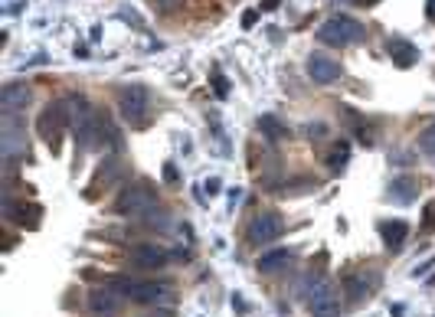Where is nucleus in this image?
Segmentation results:
<instances>
[{
  "instance_id": "f257e3e1",
  "label": "nucleus",
  "mask_w": 435,
  "mask_h": 317,
  "mask_svg": "<svg viewBox=\"0 0 435 317\" xmlns=\"http://www.w3.org/2000/svg\"><path fill=\"white\" fill-rule=\"evenodd\" d=\"M154 206H158V193L148 183H128L115 200L118 216H141V212H151Z\"/></svg>"
},
{
  "instance_id": "f03ea898",
  "label": "nucleus",
  "mask_w": 435,
  "mask_h": 317,
  "mask_svg": "<svg viewBox=\"0 0 435 317\" xmlns=\"http://www.w3.org/2000/svg\"><path fill=\"white\" fill-rule=\"evenodd\" d=\"M363 26L357 20H351V17H330L324 26L318 30V40L328 42V46H351V42H360L363 40Z\"/></svg>"
},
{
  "instance_id": "7ed1b4c3",
  "label": "nucleus",
  "mask_w": 435,
  "mask_h": 317,
  "mask_svg": "<svg viewBox=\"0 0 435 317\" xmlns=\"http://www.w3.org/2000/svg\"><path fill=\"white\" fill-rule=\"evenodd\" d=\"M69 102H56V105H46V111L40 115V134L49 148H59V134H63L69 121H72V108H66Z\"/></svg>"
},
{
  "instance_id": "20e7f679",
  "label": "nucleus",
  "mask_w": 435,
  "mask_h": 317,
  "mask_svg": "<svg viewBox=\"0 0 435 317\" xmlns=\"http://www.w3.org/2000/svg\"><path fill=\"white\" fill-rule=\"evenodd\" d=\"M278 235H282V216L272 210L255 212L252 222H249V229H245V239L252 245H266V242H272V239H278Z\"/></svg>"
},
{
  "instance_id": "39448f33",
  "label": "nucleus",
  "mask_w": 435,
  "mask_h": 317,
  "mask_svg": "<svg viewBox=\"0 0 435 317\" xmlns=\"http://www.w3.org/2000/svg\"><path fill=\"white\" fill-rule=\"evenodd\" d=\"M121 115H125L135 127L148 125V118H151V98H148V92H144L141 85H131V88H125V92H121Z\"/></svg>"
},
{
  "instance_id": "423d86ee",
  "label": "nucleus",
  "mask_w": 435,
  "mask_h": 317,
  "mask_svg": "<svg viewBox=\"0 0 435 317\" xmlns=\"http://www.w3.org/2000/svg\"><path fill=\"white\" fill-rule=\"evenodd\" d=\"M308 301H311V311L318 317H334L337 314V307H340L337 291H334V285H328V281H318V285L311 288Z\"/></svg>"
},
{
  "instance_id": "0eeeda50",
  "label": "nucleus",
  "mask_w": 435,
  "mask_h": 317,
  "mask_svg": "<svg viewBox=\"0 0 435 317\" xmlns=\"http://www.w3.org/2000/svg\"><path fill=\"white\" fill-rule=\"evenodd\" d=\"M30 85L23 82H7L0 88V108H3V115H17L23 108L30 105Z\"/></svg>"
},
{
  "instance_id": "6e6552de",
  "label": "nucleus",
  "mask_w": 435,
  "mask_h": 317,
  "mask_svg": "<svg viewBox=\"0 0 435 317\" xmlns=\"http://www.w3.org/2000/svg\"><path fill=\"white\" fill-rule=\"evenodd\" d=\"M308 75L321 85H330L340 79V63L324 53H314V56H308Z\"/></svg>"
},
{
  "instance_id": "1a4fd4ad",
  "label": "nucleus",
  "mask_w": 435,
  "mask_h": 317,
  "mask_svg": "<svg viewBox=\"0 0 435 317\" xmlns=\"http://www.w3.org/2000/svg\"><path fill=\"white\" fill-rule=\"evenodd\" d=\"M131 262L138 265V268H164V265H167V252L158 249V245L141 242L131 249Z\"/></svg>"
},
{
  "instance_id": "9d476101",
  "label": "nucleus",
  "mask_w": 435,
  "mask_h": 317,
  "mask_svg": "<svg viewBox=\"0 0 435 317\" xmlns=\"http://www.w3.org/2000/svg\"><path fill=\"white\" fill-rule=\"evenodd\" d=\"M118 304H121V301H118V295H115V291H108V288H98V291H92V295H89V307H92L96 314H102V317L115 314Z\"/></svg>"
},
{
  "instance_id": "9b49d317",
  "label": "nucleus",
  "mask_w": 435,
  "mask_h": 317,
  "mask_svg": "<svg viewBox=\"0 0 435 317\" xmlns=\"http://www.w3.org/2000/svg\"><path fill=\"white\" fill-rule=\"evenodd\" d=\"M0 131H3V154L10 157L13 150L20 148V121L13 115H3V125H0Z\"/></svg>"
},
{
  "instance_id": "f8f14e48",
  "label": "nucleus",
  "mask_w": 435,
  "mask_h": 317,
  "mask_svg": "<svg viewBox=\"0 0 435 317\" xmlns=\"http://www.w3.org/2000/svg\"><path fill=\"white\" fill-rule=\"evenodd\" d=\"M373 285H376V275H367V272H353V275H347V291H351L353 301L363 297V295H370Z\"/></svg>"
},
{
  "instance_id": "ddd939ff",
  "label": "nucleus",
  "mask_w": 435,
  "mask_h": 317,
  "mask_svg": "<svg viewBox=\"0 0 435 317\" xmlns=\"http://www.w3.org/2000/svg\"><path fill=\"white\" fill-rule=\"evenodd\" d=\"M288 262H291V252H288V249H272V252H266L259 258V268H262V272H278V268Z\"/></svg>"
},
{
  "instance_id": "4468645a",
  "label": "nucleus",
  "mask_w": 435,
  "mask_h": 317,
  "mask_svg": "<svg viewBox=\"0 0 435 317\" xmlns=\"http://www.w3.org/2000/svg\"><path fill=\"white\" fill-rule=\"evenodd\" d=\"M406 233H409V226H406L403 219L386 222V226H383V239H386V245H390V249H399V245H403V239H406Z\"/></svg>"
},
{
  "instance_id": "2eb2a0df",
  "label": "nucleus",
  "mask_w": 435,
  "mask_h": 317,
  "mask_svg": "<svg viewBox=\"0 0 435 317\" xmlns=\"http://www.w3.org/2000/svg\"><path fill=\"white\" fill-rule=\"evenodd\" d=\"M390 53L396 56V63L399 65H413V59H415V49L403 40H390Z\"/></svg>"
},
{
  "instance_id": "dca6fc26",
  "label": "nucleus",
  "mask_w": 435,
  "mask_h": 317,
  "mask_svg": "<svg viewBox=\"0 0 435 317\" xmlns=\"http://www.w3.org/2000/svg\"><path fill=\"white\" fill-rule=\"evenodd\" d=\"M415 183L413 180H396L393 183V190H390V196H393V200H399V203H409L415 196V190H413Z\"/></svg>"
},
{
  "instance_id": "f3484780",
  "label": "nucleus",
  "mask_w": 435,
  "mask_h": 317,
  "mask_svg": "<svg viewBox=\"0 0 435 317\" xmlns=\"http://www.w3.org/2000/svg\"><path fill=\"white\" fill-rule=\"evenodd\" d=\"M328 164H330V167H334V170H344V164H347V144H340L337 150H330Z\"/></svg>"
},
{
  "instance_id": "a211bd4d",
  "label": "nucleus",
  "mask_w": 435,
  "mask_h": 317,
  "mask_svg": "<svg viewBox=\"0 0 435 317\" xmlns=\"http://www.w3.org/2000/svg\"><path fill=\"white\" fill-rule=\"evenodd\" d=\"M262 127H266V131H268V138H285V134H288V131H285V127H282V125H278V121H275V118H262Z\"/></svg>"
},
{
  "instance_id": "6ab92c4d",
  "label": "nucleus",
  "mask_w": 435,
  "mask_h": 317,
  "mask_svg": "<svg viewBox=\"0 0 435 317\" xmlns=\"http://www.w3.org/2000/svg\"><path fill=\"white\" fill-rule=\"evenodd\" d=\"M177 3H181V0H151V7H154V10H160V13H170L174 7H177Z\"/></svg>"
},
{
  "instance_id": "aec40b11",
  "label": "nucleus",
  "mask_w": 435,
  "mask_h": 317,
  "mask_svg": "<svg viewBox=\"0 0 435 317\" xmlns=\"http://www.w3.org/2000/svg\"><path fill=\"white\" fill-rule=\"evenodd\" d=\"M422 150H429V154H435V125L429 127L422 134Z\"/></svg>"
},
{
  "instance_id": "412c9836",
  "label": "nucleus",
  "mask_w": 435,
  "mask_h": 317,
  "mask_svg": "<svg viewBox=\"0 0 435 317\" xmlns=\"http://www.w3.org/2000/svg\"><path fill=\"white\" fill-rule=\"evenodd\" d=\"M164 177H167L170 183H177V170H174V164H167V167H164Z\"/></svg>"
},
{
  "instance_id": "4be33fe9",
  "label": "nucleus",
  "mask_w": 435,
  "mask_h": 317,
  "mask_svg": "<svg viewBox=\"0 0 435 317\" xmlns=\"http://www.w3.org/2000/svg\"><path fill=\"white\" fill-rule=\"evenodd\" d=\"M252 23H255V13L249 10V13H245V17H243V26H252Z\"/></svg>"
},
{
  "instance_id": "5701e85b",
  "label": "nucleus",
  "mask_w": 435,
  "mask_h": 317,
  "mask_svg": "<svg viewBox=\"0 0 435 317\" xmlns=\"http://www.w3.org/2000/svg\"><path fill=\"white\" fill-rule=\"evenodd\" d=\"M278 7V0H266V3H262V10H275Z\"/></svg>"
},
{
  "instance_id": "b1692460",
  "label": "nucleus",
  "mask_w": 435,
  "mask_h": 317,
  "mask_svg": "<svg viewBox=\"0 0 435 317\" xmlns=\"http://www.w3.org/2000/svg\"><path fill=\"white\" fill-rule=\"evenodd\" d=\"M351 3H357V7H373L376 0H351Z\"/></svg>"
},
{
  "instance_id": "393cba45",
  "label": "nucleus",
  "mask_w": 435,
  "mask_h": 317,
  "mask_svg": "<svg viewBox=\"0 0 435 317\" xmlns=\"http://www.w3.org/2000/svg\"><path fill=\"white\" fill-rule=\"evenodd\" d=\"M429 17L435 20V0H429Z\"/></svg>"
}]
</instances>
